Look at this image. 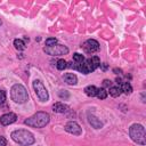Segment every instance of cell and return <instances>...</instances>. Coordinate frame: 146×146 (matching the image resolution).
Segmentation results:
<instances>
[{
  "label": "cell",
  "mask_w": 146,
  "mask_h": 146,
  "mask_svg": "<svg viewBox=\"0 0 146 146\" xmlns=\"http://www.w3.org/2000/svg\"><path fill=\"white\" fill-rule=\"evenodd\" d=\"M14 46H15V48H16L17 50H24V49L26 48L25 42H24L23 40H21V39H15V40H14Z\"/></svg>",
  "instance_id": "15"
},
{
  "label": "cell",
  "mask_w": 146,
  "mask_h": 146,
  "mask_svg": "<svg viewBox=\"0 0 146 146\" xmlns=\"http://www.w3.org/2000/svg\"><path fill=\"white\" fill-rule=\"evenodd\" d=\"M64 81L70 86H74L78 82V78H76V75L74 73H66L64 75Z\"/></svg>",
  "instance_id": "12"
},
{
  "label": "cell",
  "mask_w": 146,
  "mask_h": 146,
  "mask_svg": "<svg viewBox=\"0 0 146 146\" xmlns=\"http://www.w3.org/2000/svg\"><path fill=\"white\" fill-rule=\"evenodd\" d=\"M6 98H7L6 92H5L3 90H0V105H2V104L6 102Z\"/></svg>",
  "instance_id": "23"
},
{
  "label": "cell",
  "mask_w": 146,
  "mask_h": 146,
  "mask_svg": "<svg viewBox=\"0 0 146 146\" xmlns=\"http://www.w3.org/2000/svg\"><path fill=\"white\" fill-rule=\"evenodd\" d=\"M6 145H7V140H6V138L2 137V136H0V146H6Z\"/></svg>",
  "instance_id": "24"
},
{
  "label": "cell",
  "mask_w": 146,
  "mask_h": 146,
  "mask_svg": "<svg viewBox=\"0 0 146 146\" xmlns=\"http://www.w3.org/2000/svg\"><path fill=\"white\" fill-rule=\"evenodd\" d=\"M33 88H34L35 95L38 96V98H39L41 102H47V100H48L49 94H48L46 87L43 86V83L41 82V80L35 79V80L33 81Z\"/></svg>",
  "instance_id": "6"
},
{
  "label": "cell",
  "mask_w": 146,
  "mask_h": 146,
  "mask_svg": "<svg viewBox=\"0 0 146 146\" xmlns=\"http://www.w3.org/2000/svg\"><path fill=\"white\" fill-rule=\"evenodd\" d=\"M67 66V63H66V60H64V59H59V60H57V64H56V67H57V70H59V71H63L65 67Z\"/></svg>",
  "instance_id": "19"
},
{
  "label": "cell",
  "mask_w": 146,
  "mask_h": 146,
  "mask_svg": "<svg viewBox=\"0 0 146 146\" xmlns=\"http://www.w3.org/2000/svg\"><path fill=\"white\" fill-rule=\"evenodd\" d=\"M65 131L71 133V135H74V136H80L82 133V128L80 127V124L75 121H70L65 124L64 127Z\"/></svg>",
  "instance_id": "7"
},
{
  "label": "cell",
  "mask_w": 146,
  "mask_h": 146,
  "mask_svg": "<svg viewBox=\"0 0 146 146\" xmlns=\"http://www.w3.org/2000/svg\"><path fill=\"white\" fill-rule=\"evenodd\" d=\"M10 137L15 143L19 144L21 146H30V145L34 144V141H35L33 133L30 132L29 130H25V129L14 130L11 132Z\"/></svg>",
  "instance_id": "1"
},
{
  "label": "cell",
  "mask_w": 146,
  "mask_h": 146,
  "mask_svg": "<svg viewBox=\"0 0 146 146\" xmlns=\"http://www.w3.org/2000/svg\"><path fill=\"white\" fill-rule=\"evenodd\" d=\"M97 89H98V88H96L95 86H87V87L84 88V92H86V95L89 96V97H95L96 94H97Z\"/></svg>",
  "instance_id": "13"
},
{
  "label": "cell",
  "mask_w": 146,
  "mask_h": 146,
  "mask_svg": "<svg viewBox=\"0 0 146 146\" xmlns=\"http://www.w3.org/2000/svg\"><path fill=\"white\" fill-rule=\"evenodd\" d=\"M52 111L56 112V113H66V112L70 111V107L66 104L58 102V103H55L52 105Z\"/></svg>",
  "instance_id": "11"
},
{
  "label": "cell",
  "mask_w": 146,
  "mask_h": 146,
  "mask_svg": "<svg viewBox=\"0 0 146 146\" xmlns=\"http://www.w3.org/2000/svg\"><path fill=\"white\" fill-rule=\"evenodd\" d=\"M107 95H108V91H107L105 88H99V89H97L96 96H97L99 99H105V98L107 97Z\"/></svg>",
  "instance_id": "16"
},
{
  "label": "cell",
  "mask_w": 146,
  "mask_h": 146,
  "mask_svg": "<svg viewBox=\"0 0 146 146\" xmlns=\"http://www.w3.org/2000/svg\"><path fill=\"white\" fill-rule=\"evenodd\" d=\"M1 24H2V21H1V19H0V25H1Z\"/></svg>",
  "instance_id": "28"
},
{
  "label": "cell",
  "mask_w": 146,
  "mask_h": 146,
  "mask_svg": "<svg viewBox=\"0 0 146 146\" xmlns=\"http://www.w3.org/2000/svg\"><path fill=\"white\" fill-rule=\"evenodd\" d=\"M10 97L17 104H24L29 99V95H27V91H26L25 87L19 84V83H16V84H14L11 87V89H10Z\"/></svg>",
  "instance_id": "4"
},
{
  "label": "cell",
  "mask_w": 146,
  "mask_h": 146,
  "mask_svg": "<svg viewBox=\"0 0 146 146\" xmlns=\"http://www.w3.org/2000/svg\"><path fill=\"white\" fill-rule=\"evenodd\" d=\"M43 51L50 56H62V55L68 54V48L64 44L56 43V44L50 46V47H43Z\"/></svg>",
  "instance_id": "5"
},
{
  "label": "cell",
  "mask_w": 146,
  "mask_h": 146,
  "mask_svg": "<svg viewBox=\"0 0 146 146\" xmlns=\"http://www.w3.org/2000/svg\"><path fill=\"white\" fill-rule=\"evenodd\" d=\"M73 60H74L75 64H81V63L84 60V57H83V55H81V54H79V52H75V54L73 55Z\"/></svg>",
  "instance_id": "18"
},
{
  "label": "cell",
  "mask_w": 146,
  "mask_h": 146,
  "mask_svg": "<svg viewBox=\"0 0 146 146\" xmlns=\"http://www.w3.org/2000/svg\"><path fill=\"white\" fill-rule=\"evenodd\" d=\"M58 96H59V98H62V99H67V98L70 97V94H68V91H66V90H60V91L58 92Z\"/></svg>",
  "instance_id": "22"
},
{
  "label": "cell",
  "mask_w": 146,
  "mask_h": 146,
  "mask_svg": "<svg viewBox=\"0 0 146 146\" xmlns=\"http://www.w3.org/2000/svg\"><path fill=\"white\" fill-rule=\"evenodd\" d=\"M57 43V39L56 38H48L46 40V47H50V46H54Z\"/></svg>",
  "instance_id": "20"
},
{
  "label": "cell",
  "mask_w": 146,
  "mask_h": 146,
  "mask_svg": "<svg viewBox=\"0 0 146 146\" xmlns=\"http://www.w3.org/2000/svg\"><path fill=\"white\" fill-rule=\"evenodd\" d=\"M111 84H112L111 80H104V81H103V86H104V87H110V88H111Z\"/></svg>",
  "instance_id": "25"
},
{
  "label": "cell",
  "mask_w": 146,
  "mask_h": 146,
  "mask_svg": "<svg viewBox=\"0 0 146 146\" xmlns=\"http://www.w3.org/2000/svg\"><path fill=\"white\" fill-rule=\"evenodd\" d=\"M88 122H89V124H90L92 128H95V129H100V128L103 127V122H102L97 116H95V115H92V114H89V115H88Z\"/></svg>",
  "instance_id": "10"
},
{
  "label": "cell",
  "mask_w": 146,
  "mask_h": 146,
  "mask_svg": "<svg viewBox=\"0 0 146 146\" xmlns=\"http://www.w3.org/2000/svg\"><path fill=\"white\" fill-rule=\"evenodd\" d=\"M120 89H121V91H123V92H124V94H127V95H129V94H131V92H132V87H131V84H130L129 82L121 83Z\"/></svg>",
  "instance_id": "14"
},
{
  "label": "cell",
  "mask_w": 146,
  "mask_h": 146,
  "mask_svg": "<svg viewBox=\"0 0 146 146\" xmlns=\"http://www.w3.org/2000/svg\"><path fill=\"white\" fill-rule=\"evenodd\" d=\"M16 120H17V115H16L15 113L9 112V113L3 114V115L0 117V123H1L2 125H9V124L14 123Z\"/></svg>",
  "instance_id": "9"
},
{
  "label": "cell",
  "mask_w": 146,
  "mask_h": 146,
  "mask_svg": "<svg viewBox=\"0 0 146 146\" xmlns=\"http://www.w3.org/2000/svg\"><path fill=\"white\" fill-rule=\"evenodd\" d=\"M50 121V115L47 112H36L32 116L27 117L24 121V124L32 128H43Z\"/></svg>",
  "instance_id": "2"
},
{
  "label": "cell",
  "mask_w": 146,
  "mask_h": 146,
  "mask_svg": "<svg viewBox=\"0 0 146 146\" xmlns=\"http://www.w3.org/2000/svg\"><path fill=\"white\" fill-rule=\"evenodd\" d=\"M91 62H92V65H94L95 68H98V67H99L100 60H99V58H98L97 56H92V57H91Z\"/></svg>",
  "instance_id": "21"
},
{
  "label": "cell",
  "mask_w": 146,
  "mask_h": 146,
  "mask_svg": "<svg viewBox=\"0 0 146 146\" xmlns=\"http://www.w3.org/2000/svg\"><path fill=\"white\" fill-rule=\"evenodd\" d=\"M82 49L87 54H94V52H96V51L99 50V43L96 40H94V39H89V40H87V41L83 42Z\"/></svg>",
  "instance_id": "8"
},
{
  "label": "cell",
  "mask_w": 146,
  "mask_h": 146,
  "mask_svg": "<svg viewBox=\"0 0 146 146\" xmlns=\"http://www.w3.org/2000/svg\"><path fill=\"white\" fill-rule=\"evenodd\" d=\"M113 72H114L115 74H120V73H121L122 71H121L120 68H113Z\"/></svg>",
  "instance_id": "27"
},
{
  "label": "cell",
  "mask_w": 146,
  "mask_h": 146,
  "mask_svg": "<svg viewBox=\"0 0 146 146\" xmlns=\"http://www.w3.org/2000/svg\"><path fill=\"white\" fill-rule=\"evenodd\" d=\"M129 136L138 145H141V146L146 145V131H145L144 125L139 123L131 124L129 128Z\"/></svg>",
  "instance_id": "3"
},
{
  "label": "cell",
  "mask_w": 146,
  "mask_h": 146,
  "mask_svg": "<svg viewBox=\"0 0 146 146\" xmlns=\"http://www.w3.org/2000/svg\"><path fill=\"white\" fill-rule=\"evenodd\" d=\"M99 67H102V70H103V71H106V70H107V67H108V65H107L106 63H100Z\"/></svg>",
  "instance_id": "26"
},
{
  "label": "cell",
  "mask_w": 146,
  "mask_h": 146,
  "mask_svg": "<svg viewBox=\"0 0 146 146\" xmlns=\"http://www.w3.org/2000/svg\"><path fill=\"white\" fill-rule=\"evenodd\" d=\"M110 95L112 97H119L121 95V89L120 87H111L110 88Z\"/></svg>",
  "instance_id": "17"
}]
</instances>
